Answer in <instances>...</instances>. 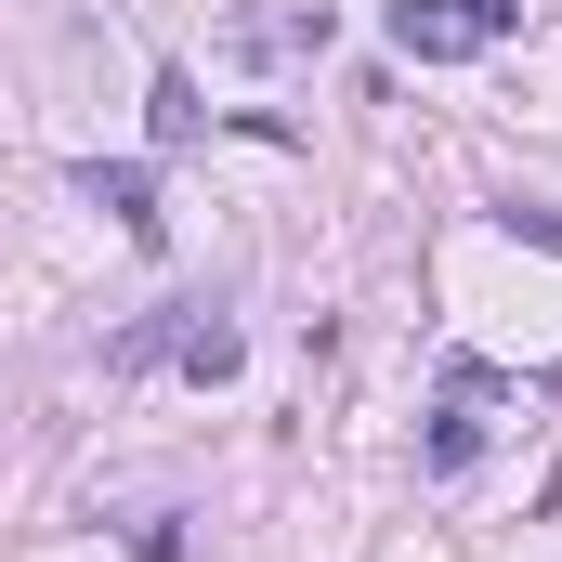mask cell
Instances as JSON below:
<instances>
[{
	"mask_svg": "<svg viewBox=\"0 0 562 562\" xmlns=\"http://www.w3.org/2000/svg\"><path fill=\"white\" fill-rule=\"evenodd\" d=\"M510 26H524V0H393V53H419V66H471Z\"/></svg>",
	"mask_w": 562,
	"mask_h": 562,
	"instance_id": "1",
	"label": "cell"
},
{
	"mask_svg": "<svg viewBox=\"0 0 562 562\" xmlns=\"http://www.w3.org/2000/svg\"><path fill=\"white\" fill-rule=\"evenodd\" d=\"M79 196H92V210H119V236H144V249L170 236V210H157V170H144V157H92V170H79Z\"/></svg>",
	"mask_w": 562,
	"mask_h": 562,
	"instance_id": "2",
	"label": "cell"
},
{
	"mask_svg": "<svg viewBox=\"0 0 562 562\" xmlns=\"http://www.w3.org/2000/svg\"><path fill=\"white\" fill-rule=\"evenodd\" d=\"M236 353H249V340H236V314H223V301H183L170 367H183V380H236Z\"/></svg>",
	"mask_w": 562,
	"mask_h": 562,
	"instance_id": "3",
	"label": "cell"
},
{
	"mask_svg": "<svg viewBox=\"0 0 562 562\" xmlns=\"http://www.w3.org/2000/svg\"><path fill=\"white\" fill-rule=\"evenodd\" d=\"M236 53H327V0H288V13H236Z\"/></svg>",
	"mask_w": 562,
	"mask_h": 562,
	"instance_id": "4",
	"label": "cell"
},
{
	"mask_svg": "<svg viewBox=\"0 0 562 562\" xmlns=\"http://www.w3.org/2000/svg\"><path fill=\"white\" fill-rule=\"evenodd\" d=\"M144 132H157V144H196V132H210V105H196V79H183V66H157V92H144Z\"/></svg>",
	"mask_w": 562,
	"mask_h": 562,
	"instance_id": "5",
	"label": "cell"
},
{
	"mask_svg": "<svg viewBox=\"0 0 562 562\" xmlns=\"http://www.w3.org/2000/svg\"><path fill=\"white\" fill-rule=\"evenodd\" d=\"M419 458H431V471H471V458H484V419H471V393H458V406H431Z\"/></svg>",
	"mask_w": 562,
	"mask_h": 562,
	"instance_id": "6",
	"label": "cell"
},
{
	"mask_svg": "<svg viewBox=\"0 0 562 562\" xmlns=\"http://www.w3.org/2000/svg\"><path fill=\"white\" fill-rule=\"evenodd\" d=\"M170 340H183V301H170V314H144V327H119V340H105V367H170Z\"/></svg>",
	"mask_w": 562,
	"mask_h": 562,
	"instance_id": "7",
	"label": "cell"
},
{
	"mask_svg": "<svg viewBox=\"0 0 562 562\" xmlns=\"http://www.w3.org/2000/svg\"><path fill=\"white\" fill-rule=\"evenodd\" d=\"M132 562H183V524L157 510V524H132Z\"/></svg>",
	"mask_w": 562,
	"mask_h": 562,
	"instance_id": "8",
	"label": "cell"
}]
</instances>
